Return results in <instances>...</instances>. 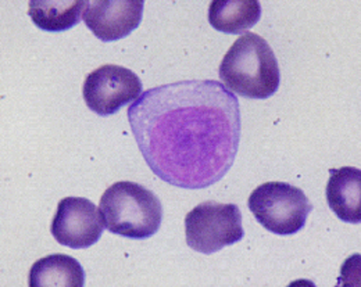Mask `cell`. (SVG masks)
Here are the masks:
<instances>
[{
	"label": "cell",
	"instance_id": "obj_8",
	"mask_svg": "<svg viewBox=\"0 0 361 287\" xmlns=\"http://www.w3.org/2000/svg\"><path fill=\"white\" fill-rule=\"evenodd\" d=\"M142 0L87 1L82 18L92 34L103 42H114L128 37L142 21Z\"/></svg>",
	"mask_w": 361,
	"mask_h": 287
},
{
	"label": "cell",
	"instance_id": "obj_2",
	"mask_svg": "<svg viewBox=\"0 0 361 287\" xmlns=\"http://www.w3.org/2000/svg\"><path fill=\"white\" fill-rule=\"evenodd\" d=\"M219 75L228 91L255 100L271 97L281 82L278 60L269 42L252 32L233 42L220 64Z\"/></svg>",
	"mask_w": 361,
	"mask_h": 287
},
{
	"label": "cell",
	"instance_id": "obj_5",
	"mask_svg": "<svg viewBox=\"0 0 361 287\" xmlns=\"http://www.w3.org/2000/svg\"><path fill=\"white\" fill-rule=\"evenodd\" d=\"M186 244L206 255L243 239L242 214L236 204L206 201L185 217Z\"/></svg>",
	"mask_w": 361,
	"mask_h": 287
},
{
	"label": "cell",
	"instance_id": "obj_9",
	"mask_svg": "<svg viewBox=\"0 0 361 287\" xmlns=\"http://www.w3.org/2000/svg\"><path fill=\"white\" fill-rule=\"evenodd\" d=\"M325 188L329 208L343 222H361V171L353 167L331 170Z\"/></svg>",
	"mask_w": 361,
	"mask_h": 287
},
{
	"label": "cell",
	"instance_id": "obj_1",
	"mask_svg": "<svg viewBox=\"0 0 361 287\" xmlns=\"http://www.w3.org/2000/svg\"><path fill=\"white\" fill-rule=\"evenodd\" d=\"M128 121L152 172L176 188L214 185L238 154L239 101L219 81H180L149 89L130 106Z\"/></svg>",
	"mask_w": 361,
	"mask_h": 287
},
{
	"label": "cell",
	"instance_id": "obj_4",
	"mask_svg": "<svg viewBox=\"0 0 361 287\" xmlns=\"http://www.w3.org/2000/svg\"><path fill=\"white\" fill-rule=\"evenodd\" d=\"M249 210L271 234L288 236L302 231L313 204L302 189L286 182H267L252 191Z\"/></svg>",
	"mask_w": 361,
	"mask_h": 287
},
{
	"label": "cell",
	"instance_id": "obj_6",
	"mask_svg": "<svg viewBox=\"0 0 361 287\" xmlns=\"http://www.w3.org/2000/svg\"><path fill=\"white\" fill-rule=\"evenodd\" d=\"M142 82L134 71L121 65L106 64L88 74L82 95L90 110L106 117L136 101L142 95Z\"/></svg>",
	"mask_w": 361,
	"mask_h": 287
},
{
	"label": "cell",
	"instance_id": "obj_10",
	"mask_svg": "<svg viewBox=\"0 0 361 287\" xmlns=\"http://www.w3.org/2000/svg\"><path fill=\"white\" fill-rule=\"evenodd\" d=\"M30 286H85V271L75 258L66 254H51L32 265Z\"/></svg>",
	"mask_w": 361,
	"mask_h": 287
},
{
	"label": "cell",
	"instance_id": "obj_3",
	"mask_svg": "<svg viewBox=\"0 0 361 287\" xmlns=\"http://www.w3.org/2000/svg\"><path fill=\"white\" fill-rule=\"evenodd\" d=\"M104 228L111 234L143 240L159 232L163 205L159 197L145 186L121 181L103 193L99 204Z\"/></svg>",
	"mask_w": 361,
	"mask_h": 287
},
{
	"label": "cell",
	"instance_id": "obj_12",
	"mask_svg": "<svg viewBox=\"0 0 361 287\" xmlns=\"http://www.w3.org/2000/svg\"><path fill=\"white\" fill-rule=\"evenodd\" d=\"M87 1H30L28 14L34 24L47 32H63L75 27L84 13Z\"/></svg>",
	"mask_w": 361,
	"mask_h": 287
},
{
	"label": "cell",
	"instance_id": "obj_7",
	"mask_svg": "<svg viewBox=\"0 0 361 287\" xmlns=\"http://www.w3.org/2000/svg\"><path fill=\"white\" fill-rule=\"evenodd\" d=\"M100 210L85 197H64L51 221L50 232L56 241L70 248H88L103 235Z\"/></svg>",
	"mask_w": 361,
	"mask_h": 287
},
{
	"label": "cell",
	"instance_id": "obj_11",
	"mask_svg": "<svg viewBox=\"0 0 361 287\" xmlns=\"http://www.w3.org/2000/svg\"><path fill=\"white\" fill-rule=\"evenodd\" d=\"M262 17V4L256 0H223L209 6L210 25L224 34H245Z\"/></svg>",
	"mask_w": 361,
	"mask_h": 287
}]
</instances>
